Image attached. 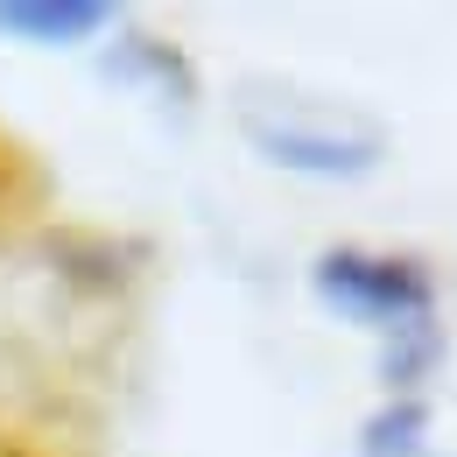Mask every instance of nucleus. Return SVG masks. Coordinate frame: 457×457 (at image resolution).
Returning a JSON list of instances; mask_svg holds the SVG:
<instances>
[{
    "label": "nucleus",
    "mask_w": 457,
    "mask_h": 457,
    "mask_svg": "<svg viewBox=\"0 0 457 457\" xmlns=\"http://www.w3.org/2000/svg\"><path fill=\"white\" fill-rule=\"evenodd\" d=\"M310 295L366 338H401L415 324L444 317V275L415 246H366V239H331L310 261Z\"/></svg>",
    "instance_id": "nucleus-1"
},
{
    "label": "nucleus",
    "mask_w": 457,
    "mask_h": 457,
    "mask_svg": "<svg viewBox=\"0 0 457 457\" xmlns=\"http://www.w3.org/2000/svg\"><path fill=\"white\" fill-rule=\"evenodd\" d=\"M239 134L246 148L282 176H310V183H359L387 162V134L373 120L324 106V99H295V92H261L239 106Z\"/></svg>",
    "instance_id": "nucleus-2"
},
{
    "label": "nucleus",
    "mask_w": 457,
    "mask_h": 457,
    "mask_svg": "<svg viewBox=\"0 0 457 457\" xmlns=\"http://www.w3.org/2000/svg\"><path fill=\"white\" fill-rule=\"evenodd\" d=\"M99 78L148 99V106H170V113H190L197 106V63L183 57V43H170L162 29H134L120 21L113 36L99 43Z\"/></svg>",
    "instance_id": "nucleus-3"
},
{
    "label": "nucleus",
    "mask_w": 457,
    "mask_h": 457,
    "mask_svg": "<svg viewBox=\"0 0 457 457\" xmlns=\"http://www.w3.org/2000/svg\"><path fill=\"white\" fill-rule=\"evenodd\" d=\"M120 21L113 0H0V43L29 50H99Z\"/></svg>",
    "instance_id": "nucleus-4"
},
{
    "label": "nucleus",
    "mask_w": 457,
    "mask_h": 457,
    "mask_svg": "<svg viewBox=\"0 0 457 457\" xmlns=\"http://www.w3.org/2000/svg\"><path fill=\"white\" fill-rule=\"evenodd\" d=\"M352 451H359V457H429V451H436L429 395H380L366 415H359Z\"/></svg>",
    "instance_id": "nucleus-5"
},
{
    "label": "nucleus",
    "mask_w": 457,
    "mask_h": 457,
    "mask_svg": "<svg viewBox=\"0 0 457 457\" xmlns=\"http://www.w3.org/2000/svg\"><path fill=\"white\" fill-rule=\"evenodd\" d=\"M444 359H451V331L436 317V324H415L401 338L373 345V380H380V395H429V380L444 373Z\"/></svg>",
    "instance_id": "nucleus-6"
},
{
    "label": "nucleus",
    "mask_w": 457,
    "mask_h": 457,
    "mask_svg": "<svg viewBox=\"0 0 457 457\" xmlns=\"http://www.w3.org/2000/svg\"><path fill=\"white\" fill-rule=\"evenodd\" d=\"M29 183H36V170H29V155L0 134V212H14L21 197H29Z\"/></svg>",
    "instance_id": "nucleus-7"
}]
</instances>
